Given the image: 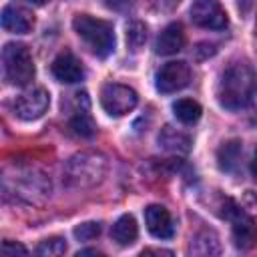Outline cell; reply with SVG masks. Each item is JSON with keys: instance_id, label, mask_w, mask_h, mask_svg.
I'll list each match as a JSON object with an SVG mask.
<instances>
[{"instance_id": "obj_1", "label": "cell", "mask_w": 257, "mask_h": 257, "mask_svg": "<svg viewBox=\"0 0 257 257\" xmlns=\"http://www.w3.org/2000/svg\"><path fill=\"white\" fill-rule=\"evenodd\" d=\"M257 90V74L247 62H233L221 74L217 84V100L227 110L245 108Z\"/></svg>"}, {"instance_id": "obj_2", "label": "cell", "mask_w": 257, "mask_h": 257, "mask_svg": "<svg viewBox=\"0 0 257 257\" xmlns=\"http://www.w3.org/2000/svg\"><path fill=\"white\" fill-rule=\"evenodd\" d=\"M108 171V161L98 151H80L72 155L62 171V179L72 189H90L102 183Z\"/></svg>"}, {"instance_id": "obj_3", "label": "cell", "mask_w": 257, "mask_h": 257, "mask_svg": "<svg viewBox=\"0 0 257 257\" xmlns=\"http://www.w3.org/2000/svg\"><path fill=\"white\" fill-rule=\"evenodd\" d=\"M72 28L96 56L106 58L114 50V30L110 22L88 14H76L72 18Z\"/></svg>"}, {"instance_id": "obj_4", "label": "cell", "mask_w": 257, "mask_h": 257, "mask_svg": "<svg viewBox=\"0 0 257 257\" xmlns=\"http://www.w3.org/2000/svg\"><path fill=\"white\" fill-rule=\"evenodd\" d=\"M2 68H4V78L10 84L16 86L28 84L34 78V62L26 44L8 42L2 48Z\"/></svg>"}, {"instance_id": "obj_5", "label": "cell", "mask_w": 257, "mask_h": 257, "mask_svg": "<svg viewBox=\"0 0 257 257\" xmlns=\"http://www.w3.org/2000/svg\"><path fill=\"white\" fill-rule=\"evenodd\" d=\"M223 215L231 221V231H233V243L235 247L247 251L257 245V221L245 213L235 201L225 199V211Z\"/></svg>"}, {"instance_id": "obj_6", "label": "cell", "mask_w": 257, "mask_h": 257, "mask_svg": "<svg viewBox=\"0 0 257 257\" xmlns=\"http://www.w3.org/2000/svg\"><path fill=\"white\" fill-rule=\"evenodd\" d=\"M6 193L14 191L16 197L24 199L26 203H44L46 197H50V181L44 173L36 169L20 171L14 179V189H4Z\"/></svg>"}, {"instance_id": "obj_7", "label": "cell", "mask_w": 257, "mask_h": 257, "mask_svg": "<svg viewBox=\"0 0 257 257\" xmlns=\"http://www.w3.org/2000/svg\"><path fill=\"white\" fill-rule=\"evenodd\" d=\"M137 102H139V94L126 84L106 82L100 88V104L110 116L128 114L137 106Z\"/></svg>"}, {"instance_id": "obj_8", "label": "cell", "mask_w": 257, "mask_h": 257, "mask_svg": "<svg viewBox=\"0 0 257 257\" xmlns=\"http://www.w3.org/2000/svg\"><path fill=\"white\" fill-rule=\"evenodd\" d=\"M189 14L193 24L207 30H223L229 22L227 12L219 4V0H193Z\"/></svg>"}, {"instance_id": "obj_9", "label": "cell", "mask_w": 257, "mask_h": 257, "mask_svg": "<svg viewBox=\"0 0 257 257\" xmlns=\"http://www.w3.org/2000/svg\"><path fill=\"white\" fill-rule=\"evenodd\" d=\"M48 92L42 86H34L24 90L14 100V114L22 120H36L40 118L48 108Z\"/></svg>"}, {"instance_id": "obj_10", "label": "cell", "mask_w": 257, "mask_h": 257, "mask_svg": "<svg viewBox=\"0 0 257 257\" xmlns=\"http://www.w3.org/2000/svg\"><path fill=\"white\" fill-rule=\"evenodd\" d=\"M191 80V68L187 62L181 60H173L167 62L159 72H157V90L159 92H177L181 88H185Z\"/></svg>"}, {"instance_id": "obj_11", "label": "cell", "mask_w": 257, "mask_h": 257, "mask_svg": "<svg viewBox=\"0 0 257 257\" xmlns=\"http://www.w3.org/2000/svg\"><path fill=\"white\" fill-rule=\"evenodd\" d=\"M145 223L149 233L157 239H171L175 235V221L163 205H149L145 209Z\"/></svg>"}, {"instance_id": "obj_12", "label": "cell", "mask_w": 257, "mask_h": 257, "mask_svg": "<svg viewBox=\"0 0 257 257\" xmlns=\"http://www.w3.org/2000/svg\"><path fill=\"white\" fill-rule=\"evenodd\" d=\"M52 74L56 80L66 82V84H74L78 80L84 78V68L82 62L70 52V50H62L54 60H52Z\"/></svg>"}, {"instance_id": "obj_13", "label": "cell", "mask_w": 257, "mask_h": 257, "mask_svg": "<svg viewBox=\"0 0 257 257\" xmlns=\"http://www.w3.org/2000/svg\"><path fill=\"white\" fill-rule=\"evenodd\" d=\"M183 46H185V32L179 22H171L169 26H165L155 42L157 54H165V56L179 52Z\"/></svg>"}, {"instance_id": "obj_14", "label": "cell", "mask_w": 257, "mask_h": 257, "mask_svg": "<svg viewBox=\"0 0 257 257\" xmlns=\"http://www.w3.org/2000/svg\"><path fill=\"white\" fill-rule=\"evenodd\" d=\"M34 26V16L18 6H4L2 10V28L14 34H26Z\"/></svg>"}, {"instance_id": "obj_15", "label": "cell", "mask_w": 257, "mask_h": 257, "mask_svg": "<svg viewBox=\"0 0 257 257\" xmlns=\"http://www.w3.org/2000/svg\"><path fill=\"white\" fill-rule=\"evenodd\" d=\"M159 145L165 149V151H171V153H189L191 151V137L183 131H177L173 128L171 124H165L159 133Z\"/></svg>"}, {"instance_id": "obj_16", "label": "cell", "mask_w": 257, "mask_h": 257, "mask_svg": "<svg viewBox=\"0 0 257 257\" xmlns=\"http://www.w3.org/2000/svg\"><path fill=\"white\" fill-rule=\"evenodd\" d=\"M189 253H193V255H201V257H207V255H219V253H221V243H219L217 233L211 231V229H203V231H199V233L191 239Z\"/></svg>"}, {"instance_id": "obj_17", "label": "cell", "mask_w": 257, "mask_h": 257, "mask_svg": "<svg viewBox=\"0 0 257 257\" xmlns=\"http://www.w3.org/2000/svg\"><path fill=\"white\" fill-rule=\"evenodd\" d=\"M110 237L112 241H116L120 247H126V245H133L139 237V227H137V221L133 215H122L116 219V223L112 225L110 229Z\"/></svg>"}, {"instance_id": "obj_18", "label": "cell", "mask_w": 257, "mask_h": 257, "mask_svg": "<svg viewBox=\"0 0 257 257\" xmlns=\"http://www.w3.org/2000/svg\"><path fill=\"white\" fill-rule=\"evenodd\" d=\"M241 155H243V147H241V141L237 139H231L227 143H223L217 151V161H219V167L221 171H227V173H233L241 161Z\"/></svg>"}, {"instance_id": "obj_19", "label": "cell", "mask_w": 257, "mask_h": 257, "mask_svg": "<svg viewBox=\"0 0 257 257\" xmlns=\"http://www.w3.org/2000/svg\"><path fill=\"white\" fill-rule=\"evenodd\" d=\"M70 128L74 135L82 137V139H90L96 133V122L92 120V116L88 114V106L84 108H76L72 118H70Z\"/></svg>"}, {"instance_id": "obj_20", "label": "cell", "mask_w": 257, "mask_h": 257, "mask_svg": "<svg viewBox=\"0 0 257 257\" xmlns=\"http://www.w3.org/2000/svg\"><path fill=\"white\" fill-rule=\"evenodd\" d=\"M173 112L175 116L183 122V124H193L201 118V104L197 100H191V98H179L175 104H173Z\"/></svg>"}, {"instance_id": "obj_21", "label": "cell", "mask_w": 257, "mask_h": 257, "mask_svg": "<svg viewBox=\"0 0 257 257\" xmlns=\"http://www.w3.org/2000/svg\"><path fill=\"white\" fill-rule=\"evenodd\" d=\"M147 42V26L139 20L126 24V44L133 52H139Z\"/></svg>"}, {"instance_id": "obj_22", "label": "cell", "mask_w": 257, "mask_h": 257, "mask_svg": "<svg viewBox=\"0 0 257 257\" xmlns=\"http://www.w3.org/2000/svg\"><path fill=\"white\" fill-rule=\"evenodd\" d=\"M64 251H66V241L62 237L44 239L36 247V255H42V257H58V255H64Z\"/></svg>"}, {"instance_id": "obj_23", "label": "cell", "mask_w": 257, "mask_h": 257, "mask_svg": "<svg viewBox=\"0 0 257 257\" xmlns=\"http://www.w3.org/2000/svg\"><path fill=\"white\" fill-rule=\"evenodd\" d=\"M100 235V223L88 221V223H80L78 227H74V237L78 241H92Z\"/></svg>"}, {"instance_id": "obj_24", "label": "cell", "mask_w": 257, "mask_h": 257, "mask_svg": "<svg viewBox=\"0 0 257 257\" xmlns=\"http://www.w3.org/2000/svg\"><path fill=\"white\" fill-rule=\"evenodd\" d=\"M2 255L4 257H16V255H28V249L16 241H4L2 243Z\"/></svg>"}, {"instance_id": "obj_25", "label": "cell", "mask_w": 257, "mask_h": 257, "mask_svg": "<svg viewBox=\"0 0 257 257\" xmlns=\"http://www.w3.org/2000/svg\"><path fill=\"white\" fill-rule=\"evenodd\" d=\"M104 4L108 8H114V10H124L131 4V0H104Z\"/></svg>"}, {"instance_id": "obj_26", "label": "cell", "mask_w": 257, "mask_h": 257, "mask_svg": "<svg viewBox=\"0 0 257 257\" xmlns=\"http://www.w3.org/2000/svg\"><path fill=\"white\" fill-rule=\"evenodd\" d=\"M141 255H173L169 249H143Z\"/></svg>"}, {"instance_id": "obj_27", "label": "cell", "mask_w": 257, "mask_h": 257, "mask_svg": "<svg viewBox=\"0 0 257 257\" xmlns=\"http://www.w3.org/2000/svg\"><path fill=\"white\" fill-rule=\"evenodd\" d=\"M179 4H181V0H161V8H165V10H173Z\"/></svg>"}, {"instance_id": "obj_28", "label": "cell", "mask_w": 257, "mask_h": 257, "mask_svg": "<svg viewBox=\"0 0 257 257\" xmlns=\"http://www.w3.org/2000/svg\"><path fill=\"white\" fill-rule=\"evenodd\" d=\"M251 173H253V179L257 181V149H255V155H253V161H251Z\"/></svg>"}, {"instance_id": "obj_29", "label": "cell", "mask_w": 257, "mask_h": 257, "mask_svg": "<svg viewBox=\"0 0 257 257\" xmlns=\"http://www.w3.org/2000/svg\"><path fill=\"white\" fill-rule=\"evenodd\" d=\"M80 255H100L98 251H94V249H84V251H78V257Z\"/></svg>"}, {"instance_id": "obj_30", "label": "cell", "mask_w": 257, "mask_h": 257, "mask_svg": "<svg viewBox=\"0 0 257 257\" xmlns=\"http://www.w3.org/2000/svg\"><path fill=\"white\" fill-rule=\"evenodd\" d=\"M24 2H28V4H32V6H44V4H46V0H24Z\"/></svg>"}, {"instance_id": "obj_31", "label": "cell", "mask_w": 257, "mask_h": 257, "mask_svg": "<svg viewBox=\"0 0 257 257\" xmlns=\"http://www.w3.org/2000/svg\"><path fill=\"white\" fill-rule=\"evenodd\" d=\"M255 32H257V22H255Z\"/></svg>"}]
</instances>
